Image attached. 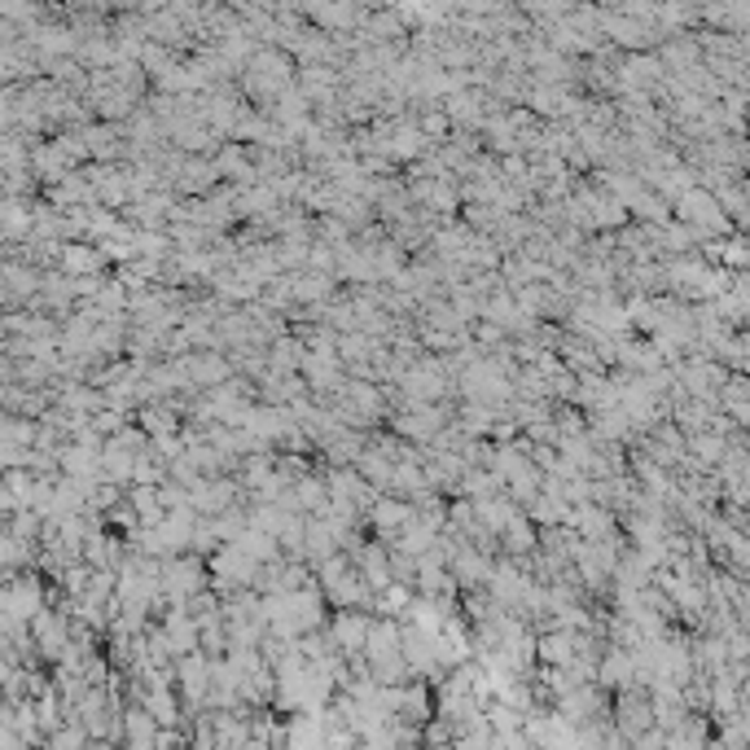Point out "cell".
<instances>
[{
  "label": "cell",
  "mask_w": 750,
  "mask_h": 750,
  "mask_svg": "<svg viewBox=\"0 0 750 750\" xmlns=\"http://www.w3.org/2000/svg\"><path fill=\"white\" fill-rule=\"evenodd\" d=\"M369 632H374V615H365V611H338L334 624H330V645H334L343 658H365Z\"/></svg>",
  "instance_id": "1"
},
{
  "label": "cell",
  "mask_w": 750,
  "mask_h": 750,
  "mask_svg": "<svg viewBox=\"0 0 750 750\" xmlns=\"http://www.w3.org/2000/svg\"><path fill=\"white\" fill-rule=\"evenodd\" d=\"M430 716V689H426V680H413V685H404V698H399V720L404 725H413V729H421V720Z\"/></svg>",
  "instance_id": "2"
},
{
  "label": "cell",
  "mask_w": 750,
  "mask_h": 750,
  "mask_svg": "<svg viewBox=\"0 0 750 750\" xmlns=\"http://www.w3.org/2000/svg\"><path fill=\"white\" fill-rule=\"evenodd\" d=\"M102 247H66L62 250V268L80 281V277H97V268H102Z\"/></svg>",
  "instance_id": "3"
},
{
  "label": "cell",
  "mask_w": 750,
  "mask_h": 750,
  "mask_svg": "<svg viewBox=\"0 0 750 750\" xmlns=\"http://www.w3.org/2000/svg\"><path fill=\"white\" fill-rule=\"evenodd\" d=\"M500 544H504V549H509L513 558H522V553H527V549L535 544V531H531V518H527V513H513V518H509V527L500 531Z\"/></svg>",
  "instance_id": "4"
}]
</instances>
